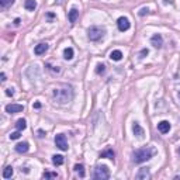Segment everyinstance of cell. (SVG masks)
<instances>
[{
  "instance_id": "6da1fadb",
  "label": "cell",
  "mask_w": 180,
  "mask_h": 180,
  "mask_svg": "<svg viewBox=\"0 0 180 180\" xmlns=\"http://www.w3.org/2000/svg\"><path fill=\"white\" fill-rule=\"evenodd\" d=\"M54 99L59 104H66L73 100V89L68 85H62L54 90Z\"/></svg>"
},
{
  "instance_id": "7a4b0ae2",
  "label": "cell",
  "mask_w": 180,
  "mask_h": 180,
  "mask_svg": "<svg viewBox=\"0 0 180 180\" xmlns=\"http://www.w3.org/2000/svg\"><path fill=\"white\" fill-rule=\"evenodd\" d=\"M155 151L151 149V148H142V149H138L134 152V162L135 163H142V162L149 160L153 156Z\"/></svg>"
},
{
  "instance_id": "3957f363",
  "label": "cell",
  "mask_w": 180,
  "mask_h": 180,
  "mask_svg": "<svg viewBox=\"0 0 180 180\" xmlns=\"http://www.w3.org/2000/svg\"><path fill=\"white\" fill-rule=\"evenodd\" d=\"M104 35H106V28L99 27V25H93V27H90L87 30V37L93 42H97V41L103 40Z\"/></svg>"
},
{
  "instance_id": "277c9868",
  "label": "cell",
  "mask_w": 180,
  "mask_h": 180,
  "mask_svg": "<svg viewBox=\"0 0 180 180\" xmlns=\"http://www.w3.org/2000/svg\"><path fill=\"white\" fill-rule=\"evenodd\" d=\"M110 177V172H108V168L104 165H99L94 170V179L97 180H107Z\"/></svg>"
},
{
  "instance_id": "5b68a950",
  "label": "cell",
  "mask_w": 180,
  "mask_h": 180,
  "mask_svg": "<svg viewBox=\"0 0 180 180\" xmlns=\"http://www.w3.org/2000/svg\"><path fill=\"white\" fill-rule=\"evenodd\" d=\"M55 145L59 148L61 151H68V142H66V138H65L64 134H58L55 137Z\"/></svg>"
},
{
  "instance_id": "8992f818",
  "label": "cell",
  "mask_w": 180,
  "mask_h": 180,
  "mask_svg": "<svg viewBox=\"0 0 180 180\" xmlns=\"http://www.w3.org/2000/svg\"><path fill=\"white\" fill-rule=\"evenodd\" d=\"M117 25H118L120 31H127L131 27V23H130V20L127 19V17H120V19L117 20Z\"/></svg>"
},
{
  "instance_id": "52a82bcc",
  "label": "cell",
  "mask_w": 180,
  "mask_h": 180,
  "mask_svg": "<svg viewBox=\"0 0 180 180\" xmlns=\"http://www.w3.org/2000/svg\"><path fill=\"white\" fill-rule=\"evenodd\" d=\"M24 110V107L21 104H7L6 106V113L9 114H15V113H20V111Z\"/></svg>"
},
{
  "instance_id": "ba28073f",
  "label": "cell",
  "mask_w": 180,
  "mask_h": 180,
  "mask_svg": "<svg viewBox=\"0 0 180 180\" xmlns=\"http://www.w3.org/2000/svg\"><path fill=\"white\" fill-rule=\"evenodd\" d=\"M137 179H138V180H147V179H151L149 168H141L139 172L137 173Z\"/></svg>"
},
{
  "instance_id": "9c48e42d",
  "label": "cell",
  "mask_w": 180,
  "mask_h": 180,
  "mask_svg": "<svg viewBox=\"0 0 180 180\" xmlns=\"http://www.w3.org/2000/svg\"><path fill=\"white\" fill-rule=\"evenodd\" d=\"M132 131H134V135L137 138H139V139H142L143 135H145V131H143V128L141 127L138 122H134V125H132Z\"/></svg>"
},
{
  "instance_id": "30bf717a",
  "label": "cell",
  "mask_w": 180,
  "mask_h": 180,
  "mask_svg": "<svg viewBox=\"0 0 180 180\" xmlns=\"http://www.w3.org/2000/svg\"><path fill=\"white\" fill-rule=\"evenodd\" d=\"M151 44H152L155 48H160L163 45V38H162L160 34H155L152 38H151Z\"/></svg>"
},
{
  "instance_id": "8fae6325",
  "label": "cell",
  "mask_w": 180,
  "mask_h": 180,
  "mask_svg": "<svg viewBox=\"0 0 180 180\" xmlns=\"http://www.w3.org/2000/svg\"><path fill=\"white\" fill-rule=\"evenodd\" d=\"M158 130H159V132H162V134H166V132H169L170 131V122L169 121H160L158 124Z\"/></svg>"
},
{
  "instance_id": "7c38bea8",
  "label": "cell",
  "mask_w": 180,
  "mask_h": 180,
  "mask_svg": "<svg viewBox=\"0 0 180 180\" xmlns=\"http://www.w3.org/2000/svg\"><path fill=\"white\" fill-rule=\"evenodd\" d=\"M68 17H69V21L72 23V24H75V23H76V20L79 19V10L75 9V7H73V9H70Z\"/></svg>"
},
{
  "instance_id": "4fadbf2b",
  "label": "cell",
  "mask_w": 180,
  "mask_h": 180,
  "mask_svg": "<svg viewBox=\"0 0 180 180\" xmlns=\"http://www.w3.org/2000/svg\"><path fill=\"white\" fill-rule=\"evenodd\" d=\"M46 51H48V44H38V45L34 48L35 55H42V54H45Z\"/></svg>"
},
{
  "instance_id": "5bb4252c",
  "label": "cell",
  "mask_w": 180,
  "mask_h": 180,
  "mask_svg": "<svg viewBox=\"0 0 180 180\" xmlns=\"http://www.w3.org/2000/svg\"><path fill=\"white\" fill-rule=\"evenodd\" d=\"M28 148H30V145H28V142H20L15 145V151L19 153H25L28 151Z\"/></svg>"
},
{
  "instance_id": "9a60e30c",
  "label": "cell",
  "mask_w": 180,
  "mask_h": 180,
  "mask_svg": "<svg viewBox=\"0 0 180 180\" xmlns=\"http://www.w3.org/2000/svg\"><path fill=\"white\" fill-rule=\"evenodd\" d=\"M110 59H111V61H116V62L121 61V59H122V52H121V51H118V49L113 51V52L110 54Z\"/></svg>"
},
{
  "instance_id": "2e32d148",
  "label": "cell",
  "mask_w": 180,
  "mask_h": 180,
  "mask_svg": "<svg viewBox=\"0 0 180 180\" xmlns=\"http://www.w3.org/2000/svg\"><path fill=\"white\" fill-rule=\"evenodd\" d=\"M114 156H116V153H114V151L110 149V148L103 151V152L100 153V158H106V159H114Z\"/></svg>"
},
{
  "instance_id": "e0dca14e",
  "label": "cell",
  "mask_w": 180,
  "mask_h": 180,
  "mask_svg": "<svg viewBox=\"0 0 180 180\" xmlns=\"http://www.w3.org/2000/svg\"><path fill=\"white\" fill-rule=\"evenodd\" d=\"M24 7L27 10H30V11H34V10H35V7H37V3H35V0H25Z\"/></svg>"
},
{
  "instance_id": "ac0fdd59",
  "label": "cell",
  "mask_w": 180,
  "mask_h": 180,
  "mask_svg": "<svg viewBox=\"0 0 180 180\" xmlns=\"http://www.w3.org/2000/svg\"><path fill=\"white\" fill-rule=\"evenodd\" d=\"M15 128L19 130V131H23V130L27 128V121L24 118H20L19 121L15 122Z\"/></svg>"
},
{
  "instance_id": "d6986e66",
  "label": "cell",
  "mask_w": 180,
  "mask_h": 180,
  "mask_svg": "<svg viewBox=\"0 0 180 180\" xmlns=\"http://www.w3.org/2000/svg\"><path fill=\"white\" fill-rule=\"evenodd\" d=\"M52 163L55 166H61L64 163V156L62 155H54L52 156Z\"/></svg>"
},
{
  "instance_id": "ffe728a7",
  "label": "cell",
  "mask_w": 180,
  "mask_h": 180,
  "mask_svg": "<svg viewBox=\"0 0 180 180\" xmlns=\"http://www.w3.org/2000/svg\"><path fill=\"white\" fill-rule=\"evenodd\" d=\"M64 58L66 59V61H70V59L73 58V49L72 48H66L64 51Z\"/></svg>"
},
{
  "instance_id": "44dd1931",
  "label": "cell",
  "mask_w": 180,
  "mask_h": 180,
  "mask_svg": "<svg viewBox=\"0 0 180 180\" xmlns=\"http://www.w3.org/2000/svg\"><path fill=\"white\" fill-rule=\"evenodd\" d=\"M13 173H14L13 168H11V166H7V168L3 170V177H4V179H10V177L13 176Z\"/></svg>"
},
{
  "instance_id": "7402d4cb",
  "label": "cell",
  "mask_w": 180,
  "mask_h": 180,
  "mask_svg": "<svg viewBox=\"0 0 180 180\" xmlns=\"http://www.w3.org/2000/svg\"><path fill=\"white\" fill-rule=\"evenodd\" d=\"M73 169L76 173H79L80 177H85V168H83V165H79V163H77V165H75Z\"/></svg>"
},
{
  "instance_id": "603a6c76",
  "label": "cell",
  "mask_w": 180,
  "mask_h": 180,
  "mask_svg": "<svg viewBox=\"0 0 180 180\" xmlns=\"http://www.w3.org/2000/svg\"><path fill=\"white\" fill-rule=\"evenodd\" d=\"M106 72V65L104 64H99L97 68H96V73L97 75H103Z\"/></svg>"
},
{
  "instance_id": "cb8c5ba5",
  "label": "cell",
  "mask_w": 180,
  "mask_h": 180,
  "mask_svg": "<svg viewBox=\"0 0 180 180\" xmlns=\"http://www.w3.org/2000/svg\"><path fill=\"white\" fill-rule=\"evenodd\" d=\"M13 3H14V0H0V6L3 7V9H6V7L11 6Z\"/></svg>"
},
{
  "instance_id": "d4e9b609",
  "label": "cell",
  "mask_w": 180,
  "mask_h": 180,
  "mask_svg": "<svg viewBox=\"0 0 180 180\" xmlns=\"http://www.w3.org/2000/svg\"><path fill=\"white\" fill-rule=\"evenodd\" d=\"M42 177L44 179H51V177H58V174H56L55 172H45Z\"/></svg>"
},
{
  "instance_id": "484cf974",
  "label": "cell",
  "mask_w": 180,
  "mask_h": 180,
  "mask_svg": "<svg viewBox=\"0 0 180 180\" xmlns=\"http://www.w3.org/2000/svg\"><path fill=\"white\" fill-rule=\"evenodd\" d=\"M20 138V131L17 130V132H13L11 135H10V139H19Z\"/></svg>"
},
{
  "instance_id": "4316f807",
  "label": "cell",
  "mask_w": 180,
  "mask_h": 180,
  "mask_svg": "<svg viewBox=\"0 0 180 180\" xmlns=\"http://www.w3.org/2000/svg\"><path fill=\"white\" fill-rule=\"evenodd\" d=\"M6 94L9 96V97H10V96H13V94H14V89H13V87L6 89Z\"/></svg>"
},
{
  "instance_id": "83f0119b",
  "label": "cell",
  "mask_w": 180,
  "mask_h": 180,
  "mask_svg": "<svg viewBox=\"0 0 180 180\" xmlns=\"http://www.w3.org/2000/svg\"><path fill=\"white\" fill-rule=\"evenodd\" d=\"M148 13H149V10H148V9H142V10H141V11H139V13H138V14H139V15H141V17H142V15L148 14Z\"/></svg>"
},
{
  "instance_id": "f1b7e54d",
  "label": "cell",
  "mask_w": 180,
  "mask_h": 180,
  "mask_svg": "<svg viewBox=\"0 0 180 180\" xmlns=\"http://www.w3.org/2000/svg\"><path fill=\"white\" fill-rule=\"evenodd\" d=\"M148 54H149V51H148V49H142V51H141V58H143V56L148 55Z\"/></svg>"
},
{
  "instance_id": "f546056e",
  "label": "cell",
  "mask_w": 180,
  "mask_h": 180,
  "mask_svg": "<svg viewBox=\"0 0 180 180\" xmlns=\"http://www.w3.org/2000/svg\"><path fill=\"white\" fill-rule=\"evenodd\" d=\"M45 135H46V134L42 131V130H40V131H38V137H40V138H44V137H45Z\"/></svg>"
},
{
  "instance_id": "4dcf8cb0",
  "label": "cell",
  "mask_w": 180,
  "mask_h": 180,
  "mask_svg": "<svg viewBox=\"0 0 180 180\" xmlns=\"http://www.w3.org/2000/svg\"><path fill=\"white\" fill-rule=\"evenodd\" d=\"M34 108H41V103H34Z\"/></svg>"
},
{
  "instance_id": "1f68e13d",
  "label": "cell",
  "mask_w": 180,
  "mask_h": 180,
  "mask_svg": "<svg viewBox=\"0 0 180 180\" xmlns=\"http://www.w3.org/2000/svg\"><path fill=\"white\" fill-rule=\"evenodd\" d=\"M0 77H2V82H6V75L2 72V75H0Z\"/></svg>"
},
{
  "instance_id": "d6a6232c",
  "label": "cell",
  "mask_w": 180,
  "mask_h": 180,
  "mask_svg": "<svg viewBox=\"0 0 180 180\" xmlns=\"http://www.w3.org/2000/svg\"><path fill=\"white\" fill-rule=\"evenodd\" d=\"M49 17V19H54V17H55V14H54V13H48V14H46Z\"/></svg>"
},
{
  "instance_id": "836d02e7",
  "label": "cell",
  "mask_w": 180,
  "mask_h": 180,
  "mask_svg": "<svg viewBox=\"0 0 180 180\" xmlns=\"http://www.w3.org/2000/svg\"><path fill=\"white\" fill-rule=\"evenodd\" d=\"M14 24H15V25H19V24H20V19H15V20H14Z\"/></svg>"
},
{
  "instance_id": "e575fe53",
  "label": "cell",
  "mask_w": 180,
  "mask_h": 180,
  "mask_svg": "<svg viewBox=\"0 0 180 180\" xmlns=\"http://www.w3.org/2000/svg\"><path fill=\"white\" fill-rule=\"evenodd\" d=\"M179 97H180V92H179Z\"/></svg>"
}]
</instances>
